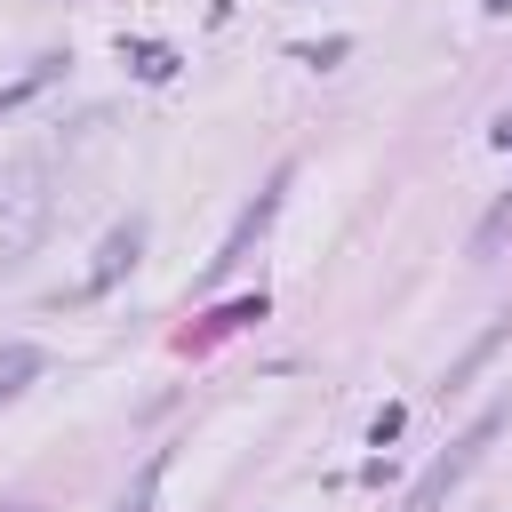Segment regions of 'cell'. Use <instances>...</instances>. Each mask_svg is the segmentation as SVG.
Returning a JSON list of instances; mask_svg holds the SVG:
<instances>
[{
	"instance_id": "9a60e30c",
	"label": "cell",
	"mask_w": 512,
	"mask_h": 512,
	"mask_svg": "<svg viewBox=\"0 0 512 512\" xmlns=\"http://www.w3.org/2000/svg\"><path fill=\"white\" fill-rule=\"evenodd\" d=\"M480 8H488V16H512V0H480Z\"/></svg>"
},
{
	"instance_id": "5bb4252c",
	"label": "cell",
	"mask_w": 512,
	"mask_h": 512,
	"mask_svg": "<svg viewBox=\"0 0 512 512\" xmlns=\"http://www.w3.org/2000/svg\"><path fill=\"white\" fill-rule=\"evenodd\" d=\"M488 144H496V152H512V104L496 112V128H488Z\"/></svg>"
},
{
	"instance_id": "277c9868",
	"label": "cell",
	"mask_w": 512,
	"mask_h": 512,
	"mask_svg": "<svg viewBox=\"0 0 512 512\" xmlns=\"http://www.w3.org/2000/svg\"><path fill=\"white\" fill-rule=\"evenodd\" d=\"M280 192H288V168H272V184H264V192H256V208H248V216H240V224H232V240H224V248H216V264H208V280H224V272H232V264H240V256H248V248H256V232H264V224H272V216H280Z\"/></svg>"
},
{
	"instance_id": "ba28073f",
	"label": "cell",
	"mask_w": 512,
	"mask_h": 512,
	"mask_svg": "<svg viewBox=\"0 0 512 512\" xmlns=\"http://www.w3.org/2000/svg\"><path fill=\"white\" fill-rule=\"evenodd\" d=\"M504 336H512V312H504V320H488V336H480V344H472V352H464V360H456V368H448V384H440V392H464V376H472V368H488V360H496V344H504Z\"/></svg>"
},
{
	"instance_id": "6da1fadb",
	"label": "cell",
	"mask_w": 512,
	"mask_h": 512,
	"mask_svg": "<svg viewBox=\"0 0 512 512\" xmlns=\"http://www.w3.org/2000/svg\"><path fill=\"white\" fill-rule=\"evenodd\" d=\"M48 232V160H8L0 168V272H16Z\"/></svg>"
},
{
	"instance_id": "52a82bcc",
	"label": "cell",
	"mask_w": 512,
	"mask_h": 512,
	"mask_svg": "<svg viewBox=\"0 0 512 512\" xmlns=\"http://www.w3.org/2000/svg\"><path fill=\"white\" fill-rule=\"evenodd\" d=\"M40 368H48V352H40V344H0V400H16Z\"/></svg>"
},
{
	"instance_id": "8992f818",
	"label": "cell",
	"mask_w": 512,
	"mask_h": 512,
	"mask_svg": "<svg viewBox=\"0 0 512 512\" xmlns=\"http://www.w3.org/2000/svg\"><path fill=\"white\" fill-rule=\"evenodd\" d=\"M56 80H64V56H40L24 80H8V88H0V120H8V112H24V104H32L40 88H56Z\"/></svg>"
},
{
	"instance_id": "7c38bea8",
	"label": "cell",
	"mask_w": 512,
	"mask_h": 512,
	"mask_svg": "<svg viewBox=\"0 0 512 512\" xmlns=\"http://www.w3.org/2000/svg\"><path fill=\"white\" fill-rule=\"evenodd\" d=\"M160 472H168V456H152V464H144V480H136V488H128V496H120V512H144V496H152V488H160Z\"/></svg>"
},
{
	"instance_id": "7a4b0ae2",
	"label": "cell",
	"mask_w": 512,
	"mask_h": 512,
	"mask_svg": "<svg viewBox=\"0 0 512 512\" xmlns=\"http://www.w3.org/2000/svg\"><path fill=\"white\" fill-rule=\"evenodd\" d=\"M496 432H504V408H488V416H480V424H472V432H464V440H456V448H448V456H440V464H432V472L416 480L408 512H440V496H448V488H456V480L472 472V456H480V448H488Z\"/></svg>"
},
{
	"instance_id": "3957f363",
	"label": "cell",
	"mask_w": 512,
	"mask_h": 512,
	"mask_svg": "<svg viewBox=\"0 0 512 512\" xmlns=\"http://www.w3.org/2000/svg\"><path fill=\"white\" fill-rule=\"evenodd\" d=\"M136 256H144V216H128V224H112V232H104V248H96V264H88L80 296H104V288H120V272H136Z\"/></svg>"
},
{
	"instance_id": "30bf717a",
	"label": "cell",
	"mask_w": 512,
	"mask_h": 512,
	"mask_svg": "<svg viewBox=\"0 0 512 512\" xmlns=\"http://www.w3.org/2000/svg\"><path fill=\"white\" fill-rule=\"evenodd\" d=\"M344 56H352V40H344V32H328V40H304V48H296V64H312V72H328V64H344Z\"/></svg>"
},
{
	"instance_id": "8fae6325",
	"label": "cell",
	"mask_w": 512,
	"mask_h": 512,
	"mask_svg": "<svg viewBox=\"0 0 512 512\" xmlns=\"http://www.w3.org/2000/svg\"><path fill=\"white\" fill-rule=\"evenodd\" d=\"M240 320H264V296H240V304H224V312H216V320L200 328V344H208V336H232Z\"/></svg>"
},
{
	"instance_id": "9c48e42d",
	"label": "cell",
	"mask_w": 512,
	"mask_h": 512,
	"mask_svg": "<svg viewBox=\"0 0 512 512\" xmlns=\"http://www.w3.org/2000/svg\"><path fill=\"white\" fill-rule=\"evenodd\" d=\"M504 240H512V192H504V200L480 216V232H472V256H496Z\"/></svg>"
},
{
	"instance_id": "5b68a950",
	"label": "cell",
	"mask_w": 512,
	"mask_h": 512,
	"mask_svg": "<svg viewBox=\"0 0 512 512\" xmlns=\"http://www.w3.org/2000/svg\"><path fill=\"white\" fill-rule=\"evenodd\" d=\"M120 64H128L136 80H152V88H160V80H176V64H184V56H176L168 40H120Z\"/></svg>"
},
{
	"instance_id": "4fadbf2b",
	"label": "cell",
	"mask_w": 512,
	"mask_h": 512,
	"mask_svg": "<svg viewBox=\"0 0 512 512\" xmlns=\"http://www.w3.org/2000/svg\"><path fill=\"white\" fill-rule=\"evenodd\" d=\"M400 424H408V408H384V416L368 424V440H376V448H392V440H400Z\"/></svg>"
}]
</instances>
